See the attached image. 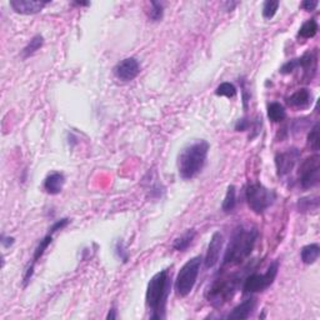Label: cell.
<instances>
[{
    "instance_id": "5bb4252c",
    "label": "cell",
    "mask_w": 320,
    "mask_h": 320,
    "mask_svg": "<svg viewBox=\"0 0 320 320\" xmlns=\"http://www.w3.org/2000/svg\"><path fill=\"white\" fill-rule=\"evenodd\" d=\"M64 184H65V177L63 173H50L44 180V190L50 195H58L63 190Z\"/></svg>"
},
{
    "instance_id": "2e32d148",
    "label": "cell",
    "mask_w": 320,
    "mask_h": 320,
    "mask_svg": "<svg viewBox=\"0 0 320 320\" xmlns=\"http://www.w3.org/2000/svg\"><path fill=\"white\" fill-rule=\"evenodd\" d=\"M287 103L293 108L298 109H305L310 106L311 104V93L306 88H301L298 89L297 92L293 93L289 98L287 99Z\"/></svg>"
},
{
    "instance_id": "7402d4cb",
    "label": "cell",
    "mask_w": 320,
    "mask_h": 320,
    "mask_svg": "<svg viewBox=\"0 0 320 320\" xmlns=\"http://www.w3.org/2000/svg\"><path fill=\"white\" fill-rule=\"evenodd\" d=\"M318 23L314 19L306 20L305 23H303V25L300 26L299 31H298V35L303 39H310L314 38L318 33Z\"/></svg>"
},
{
    "instance_id": "277c9868",
    "label": "cell",
    "mask_w": 320,
    "mask_h": 320,
    "mask_svg": "<svg viewBox=\"0 0 320 320\" xmlns=\"http://www.w3.org/2000/svg\"><path fill=\"white\" fill-rule=\"evenodd\" d=\"M245 200L250 210H253L255 214H263L274 204L276 200V193L273 189L266 188L261 183L254 181L248 184L245 188Z\"/></svg>"
},
{
    "instance_id": "484cf974",
    "label": "cell",
    "mask_w": 320,
    "mask_h": 320,
    "mask_svg": "<svg viewBox=\"0 0 320 320\" xmlns=\"http://www.w3.org/2000/svg\"><path fill=\"white\" fill-rule=\"evenodd\" d=\"M215 95H218V97L234 98L236 95L235 85L231 84V83H229V82L221 83L219 87L215 89Z\"/></svg>"
},
{
    "instance_id": "e575fe53",
    "label": "cell",
    "mask_w": 320,
    "mask_h": 320,
    "mask_svg": "<svg viewBox=\"0 0 320 320\" xmlns=\"http://www.w3.org/2000/svg\"><path fill=\"white\" fill-rule=\"evenodd\" d=\"M106 319H116V310L114 308H111L109 310L108 315H106Z\"/></svg>"
},
{
    "instance_id": "603a6c76",
    "label": "cell",
    "mask_w": 320,
    "mask_h": 320,
    "mask_svg": "<svg viewBox=\"0 0 320 320\" xmlns=\"http://www.w3.org/2000/svg\"><path fill=\"white\" fill-rule=\"evenodd\" d=\"M318 209H319V198L316 195L309 196V198L299 199V202H298V210H299L300 213H308V212H311V210L316 212Z\"/></svg>"
},
{
    "instance_id": "cb8c5ba5",
    "label": "cell",
    "mask_w": 320,
    "mask_h": 320,
    "mask_svg": "<svg viewBox=\"0 0 320 320\" xmlns=\"http://www.w3.org/2000/svg\"><path fill=\"white\" fill-rule=\"evenodd\" d=\"M52 242H53V234H48V235H45L44 238L40 240L38 247H36L35 250H34L33 261H31V264H33V265H35L36 261L40 260V258L44 255L45 250H47L48 247L52 244Z\"/></svg>"
},
{
    "instance_id": "4316f807",
    "label": "cell",
    "mask_w": 320,
    "mask_h": 320,
    "mask_svg": "<svg viewBox=\"0 0 320 320\" xmlns=\"http://www.w3.org/2000/svg\"><path fill=\"white\" fill-rule=\"evenodd\" d=\"M308 144L311 148V150L318 151L320 148V135H319V123H315L314 127L308 134Z\"/></svg>"
},
{
    "instance_id": "f1b7e54d",
    "label": "cell",
    "mask_w": 320,
    "mask_h": 320,
    "mask_svg": "<svg viewBox=\"0 0 320 320\" xmlns=\"http://www.w3.org/2000/svg\"><path fill=\"white\" fill-rule=\"evenodd\" d=\"M114 250H115V255L118 257V259L122 260L123 263H127L128 259H129V253H128L127 247H125L124 242H123L122 239H119L118 242L115 243Z\"/></svg>"
},
{
    "instance_id": "ba28073f",
    "label": "cell",
    "mask_w": 320,
    "mask_h": 320,
    "mask_svg": "<svg viewBox=\"0 0 320 320\" xmlns=\"http://www.w3.org/2000/svg\"><path fill=\"white\" fill-rule=\"evenodd\" d=\"M298 180L303 189H311L320 181V156L318 154L306 158L298 170Z\"/></svg>"
},
{
    "instance_id": "30bf717a",
    "label": "cell",
    "mask_w": 320,
    "mask_h": 320,
    "mask_svg": "<svg viewBox=\"0 0 320 320\" xmlns=\"http://www.w3.org/2000/svg\"><path fill=\"white\" fill-rule=\"evenodd\" d=\"M300 158V150L297 148H289L285 151L278 153L275 156L276 173L280 178L285 177L294 169L295 164Z\"/></svg>"
},
{
    "instance_id": "6da1fadb",
    "label": "cell",
    "mask_w": 320,
    "mask_h": 320,
    "mask_svg": "<svg viewBox=\"0 0 320 320\" xmlns=\"http://www.w3.org/2000/svg\"><path fill=\"white\" fill-rule=\"evenodd\" d=\"M258 238H259V230L255 226H249V228H245L243 225L238 226L229 240L225 254L221 261V268L239 265L247 260L252 254Z\"/></svg>"
},
{
    "instance_id": "4fadbf2b",
    "label": "cell",
    "mask_w": 320,
    "mask_h": 320,
    "mask_svg": "<svg viewBox=\"0 0 320 320\" xmlns=\"http://www.w3.org/2000/svg\"><path fill=\"white\" fill-rule=\"evenodd\" d=\"M255 305H257V299L255 298H248L244 301L236 305L230 313L228 314L226 318L228 319H236V320H244L248 319L254 311Z\"/></svg>"
},
{
    "instance_id": "ffe728a7",
    "label": "cell",
    "mask_w": 320,
    "mask_h": 320,
    "mask_svg": "<svg viewBox=\"0 0 320 320\" xmlns=\"http://www.w3.org/2000/svg\"><path fill=\"white\" fill-rule=\"evenodd\" d=\"M268 118L273 123H280L285 119L287 113H285V109L282 104L278 101H273V103L268 104Z\"/></svg>"
},
{
    "instance_id": "8fae6325",
    "label": "cell",
    "mask_w": 320,
    "mask_h": 320,
    "mask_svg": "<svg viewBox=\"0 0 320 320\" xmlns=\"http://www.w3.org/2000/svg\"><path fill=\"white\" fill-rule=\"evenodd\" d=\"M223 243H224L223 234H221L220 231H215V233L212 235V238H210L209 245H208L207 254H205V258L203 259L205 269H212L217 265L220 258V252H221V248H223Z\"/></svg>"
},
{
    "instance_id": "5b68a950",
    "label": "cell",
    "mask_w": 320,
    "mask_h": 320,
    "mask_svg": "<svg viewBox=\"0 0 320 320\" xmlns=\"http://www.w3.org/2000/svg\"><path fill=\"white\" fill-rule=\"evenodd\" d=\"M239 274H233L226 278H219L212 283L207 290V299L215 308L223 306L233 298L239 285Z\"/></svg>"
},
{
    "instance_id": "f546056e",
    "label": "cell",
    "mask_w": 320,
    "mask_h": 320,
    "mask_svg": "<svg viewBox=\"0 0 320 320\" xmlns=\"http://www.w3.org/2000/svg\"><path fill=\"white\" fill-rule=\"evenodd\" d=\"M298 69V60L297 59H292L289 61H287V63L284 64V65L280 68V73L282 74H290L293 73L294 70H297Z\"/></svg>"
},
{
    "instance_id": "d590c367",
    "label": "cell",
    "mask_w": 320,
    "mask_h": 320,
    "mask_svg": "<svg viewBox=\"0 0 320 320\" xmlns=\"http://www.w3.org/2000/svg\"><path fill=\"white\" fill-rule=\"evenodd\" d=\"M74 5H78V7H88V5H90V3L78 2V3H74Z\"/></svg>"
},
{
    "instance_id": "4dcf8cb0",
    "label": "cell",
    "mask_w": 320,
    "mask_h": 320,
    "mask_svg": "<svg viewBox=\"0 0 320 320\" xmlns=\"http://www.w3.org/2000/svg\"><path fill=\"white\" fill-rule=\"evenodd\" d=\"M69 223H70V219H68V218H63V219L57 220L54 224H53L52 228L49 229V234H54V233H57V231L61 230V229L65 228Z\"/></svg>"
},
{
    "instance_id": "1f68e13d",
    "label": "cell",
    "mask_w": 320,
    "mask_h": 320,
    "mask_svg": "<svg viewBox=\"0 0 320 320\" xmlns=\"http://www.w3.org/2000/svg\"><path fill=\"white\" fill-rule=\"evenodd\" d=\"M250 127H252V123H250V120H248V118H243V119H239L238 122H236L235 130L236 132H245V130L249 129Z\"/></svg>"
},
{
    "instance_id": "3957f363",
    "label": "cell",
    "mask_w": 320,
    "mask_h": 320,
    "mask_svg": "<svg viewBox=\"0 0 320 320\" xmlns=\"http://www.w3.org/2000/svg\"><path fill=\"white\" fill-rule=\"evenodd\" d=\"M209 143L196 140L189 144L178 156V172L181 179L191 180L200 174L207 162Z\"/></svg>"
},
{
    "instance_id": "7a4b0ae2",
    "label": "cell",
    "mask_w": 320,
    "mask_h": 320,
    "mask_svg": "<svg viewBox=\"0 0 320 320\" xmlns=\"http://www.w3.org/2000/svg\"><path fill=\"white\" fill-rule=\"evenodd\" d=\"M170 289H172V274L168 269L159 271L149 280L145 293V303L151 311L150 319H165V309Z\"/></svg>"
},
{
    "instance_id": "44dd1931",
    "label": "cell",
    "mask_w": 320,
    "mask_h": 320,
    "mask_svg": "<svg viewBox=\"0 0 320 320\" xmlns=\"http://www.w3.org/2000/svg\"><path fill=\"white\" fill-rule=\"evenodd\" d=\"M236 207V188L234 185H229L226 189L225 198L221 204V209L224 213H231Z\"/></svg>"
},
{
    "instance_id": "8992f818",
    "label": "cell",
    "mask_w": 320,
    "mask_h": 320,
    "mask_svg": "<svg viewBox=\"0 0 320 320\" xmlns=\"http://www.w3.org/2000/svg\"><path fill=\"white\" fill-rule=\"evenodd\" d=\"M202 263L203 258L198 255V257L191 258L181 266L174 283V289L178 297L185 298L186 295L190 294L191 290L195 287Z\"/></svg>"
},
{
    "instance_id": "836d02e7",
    "label": "cell",
    "mask_w": 320,
    "mask_h": 320,
    "mask_svg": "<svg viewBox=\"0 0 320 320\" xmlns=\"http://www.w3.org/2000/svg\"><path fill=\"white\" fill-rule=\"evenodd\" d=\"M0 242H2L3 248H5V249H8V248H10L13 244H14L15 239H14V236H5L4 234H3V235H2V240H0Z\"/></svg>"
},
{
    "instance_id": "9a60e30c",
    "label": "cell",
    "mask_w": 320,
    "mask_h": 320,
    "mask_svg": "<svg viewBox=\"0 0 320 320\" xmlns=\"http://www.w3.org/2000/svg\"><path fill=\"white\" fill-rule=\"evenodd\" d=\"M298 69L301 68L304 70V73L308 75L309 79H311L314 76L316 71V64H318V55H316L315 50L313 52H308L305 54L301 55L300 58H298Z\"/></svg>"
},
{
    "instance_id": "e0dca14e",
    "label": "cell",
    "mask_w": 320,
    "mask_h": 320,
    "mask_svg": "<svg viewBox=\"0 0 320 320\" xmlns=\"http://www.w3.org/2000/svg\"><path fill=\"white\" fill-rule=\"evenodd\" d=\"M320 254V247L316 243H313V244H308L305 247L301 248L300 250V258L301 261L306 265H310V264H314L316 260H318Z\"/></svg>"
},
{
    "instance_id": "ac0fdd59",
    "label": "cell",
    "mask_w": 320,
    "mask_h": 320,
    "mask_svg": "<svg viewBox=\"0 0 320 320\" xmlns=\"http://www.w3.org/2000/svg\"><path fill=\"white\" fill-rule=\"evenodd\" d=\"M194 238H195V230H194V229H189V230H186L183 235H180L179 238L174 240V243H173V249L177 250V252H185V250L191 245Z\"/></svg>"
},
{
    "instance_id": "d4e9b609",
    "label": "cell",
    "mask_w": 320,
    "mask_h": 320,
    "mask_svg": "<svg viewBox=\"0 0 320 320\" xmlns=\"http://www.w3.org/2000/svg\"><path fill=\"white\" fill-rule=\"evenodd\" d=\"M148 17L154 23L162 20L164 17V4L160 2H150V10L148 12Z\"/></svg>"
},
{
    "instance_id": "9c48e42d",
    "label": "cell",
    "mask_w": 320,
    "mask_h": 320,
    "mask_svg": "<svg viewBox=\"0 0 320 320\" xmlns=\"http://www.w3.org/2000/svg\"><path fill=\"white\" fill-rule=\"evenodd\" d=\"M113 73L115 78L123 83L132 82L139 75L140 73V64L137 58H125L120 60L113 69Z\"/></svg>"
},
{
    "instance_id": "52a82bcc",
    "label": "cell",
    "mask_w": 320,
    "mask_h": 320,
    "mask_svg": "<svg viewBox=\"0 0 320 320\" xmlns=\"http://www.w3.org/2000/svg\"><path fill=\"white\" fill-rule=\"evenodd\" d=\"M278 269L279 261L274 260L266 269L265 273H254L248 275L243 283V293L244 294H254V293L264 292V290L268 289L278 275Z\"/></svg>"
},
{
    "instance_id": "d6986e66",
    "label": "cell",
    "mask_w": 320,
    "mask_h": 320,
    "mask_svg": "<svg viewBox=\"0 0 320 320\" xmlns=\"http://www.w3.org/2000/svg\"><path fill=\"white\" fill-rule=\"evenodd\" d=\"M43 44H44V38H43V35L38 34V35L33 36V38L30 39V42H29L28 44L24 47V49L21 50V57H23V59H28L31 55L35 54L40 48L43 47Z\"/></svg>"
},
{
    "instance_id": "7c38bea8",
    "label": "cell",
    "mask_w": 320,
    "mask_h": 320,
    "mask_svg": "<svg viewBox=\"0 0 320 320\" xmlns=\"http://www.w3.org/2000/svg\"><path fill=\"white\" fill-rule=\"evenodd\" d=\"M10 7L18 14L33 15L40 13L49 2H40V0H10Z\"/></svg>"
},
{
    "instance_id": "d6a6232c",
    "label": "cell",
    "mask_w": 320,
    "mask_h": 320,
    "mask_svg": "<svg viewBox=\"0 0 320 320\" xmlns=\"http://www.w3.org/2000/svg\"><path fill=\"white\" fill-rule=\"evenodd\" d=\"M319 5L318 0H304L300 4V7L303 8L306 12H313V10L316 9V7Z\"/></svg>"
},
{
    "instance_id": "83f0119b",
    "label": "cell",
    "mask_w": 320,
    "mask_h": 320,
    "mask_svg": "<svg viewBox=\"0 0 320 320\" xmlns=\"http://www.w3.org/2000/svg\"><path fill=\"white\" fill-rule=\"evenodd\" d=\"M280 3L276 0H266L263 5V18L264 19H271L278 12Z\"/></svg>"
}]
</instances>
